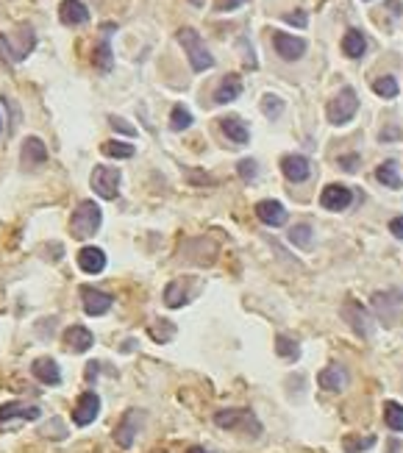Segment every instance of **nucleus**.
<instances>
[{"label": "nucleus", "mask_w": 403, "mask_h": 453, "mask_svg": "<svg viewBox=\"0 0 403 453\" xmlns=\"http://www.w3.org/2000/svg\"><path fill=\"white\" fill-rule=\"evenodd\" d=\"M375 178H378L384 186H389V189H400V186H403V181H400V175H397V164H395V161H384V164H378Z\"/></svg>", "instance_id": "a878e982"}, {"label": "nucleus", "mask_w": 403, "mask_h": 453, "mask_svg": "<svg viewBox=\"0 0 403 453\" xmlns=\"http://www.w3.org/2000/svg\"><path fill=\"white\" fill-rule=\"evenodd\" d=\"M89 181H92V189H95L103 200H114L117 192H120V170H114V167H106V164L95 167Z\"/></svg>", "instance_id": "39448f33"}, {"label": "nucleus", "mask_w": 403, "mask_h": 453, "mask_svg": "<svg viewBox=\"0 0 403 453\" xmlns=\"http://www.w3.org/2000/svg\"><path fill=\"white\" fill-rule=\"evenodd\" d=\"M103 222V211L95 200H81L78 208L73 211V220H70V231H73V240H89Z\"/></svg>", "instance_id": "f03ea898"}, {"label": "nucleus", "mask_w": 403, "mask_h": 453, "mask_svg": "<svg viewBox=\"0 0 403 453\" xmlns=\"http://www.w3.org/2000/svg\"><path fill=\"white\" fill-rule=\"evenodd\" d=\"M317 384H320L323 389H328V392H342V389L348 387V373H345L342 367L331 364V367L320 370V375H317Z\"/></svg>", "instance_id": "412c9836"}, {"label": "nucleus", "mask_w": 403, "mask_h": 453, "mask_svg": "<svg viewBox=\"0 0 403 453\" xmlns=\"http://www.w3.org/2000/svg\"><path fill=\"white\" fill-rule=\"evenodd\" d=\"M92 62H95V67H98V70H103V73H109V70H111V64H114V56H111V45H109V37H103V39H100V45L95 48V56H92Z\"/></svg>", "instance_id": "cd10ccee"}, {"label": "nucleus", "mask_w": 403, "mask_h": 453, "mask_svg": "<svg viewBox=\"0 0 403 453\" xmlns=\"http://www.w3.org/2000/svg\"><path fill=\"white\" fill-rule=\"evenodd\" d=\"M364 51H367V39H364V34H361L359 28L345 31V37H342V53H345L348 59H361Z\"/></svg>", "instance_id": "5701e85b"}, {"label": "nucleus", "mask_w": 403, "mask_h": 453, "mask_svg": "<svg viewBox=\"0 0 403 453\" xmlns=\"http://www.w3.org/2000/svg\"><path fill=\"white\" fill-rule=\"evenodd\" d=\"M373 445H375V436H364V439L348 436V439H345V450H348V453H359V450H367V447H373Z\"/></svg>", "instance_id": "f704fd0d"}, {"label": "nucleus", "mask_w": 403, "mask_h": 453, "mask_svg": "<svg viewBox=\"0 0 403 453\" xmlns=\"http://www.w3.org/2000/svg\"><path fill=\"white\" fill-rule=\"evenodd\" d=\"M373 92H375L378 98L392 100V98H397V81H395L392 76H381V78L373 81Z\"/></svg>", "instance_id": "c756f323"}, {"label": "nucleus", "mask_w": 403, "mask_h": 453, "mask_svg": "<svg viewBox=\"0 0 403 453\" xmlns=\"http://www.w3.org/2000/svg\"><path fill=\"white\" fill-rule=\"evenodd\" d=\"M220 128L229 136V142H234V145H248V139H251V131L240 117H223Z\"/></svg>", "instance_id": "4be33fe9"}, {"label": "nucleus", "mask_w": 403, "mask_h": 453, "mask_svg": "<svg viewBox=\"0 0 403 453\" xmlns=\"http://www.w3.org/2000/svg\"><path fill=\"white\" fill-rule=\"evenodd\" d=\"M59 20L70 28L75 26H84L89 23V9L81 3V0H62V6H59Z\"/></svg>", "instance_id": "2eb2a0df"}, {"label": "nucleus", "mask_w": 403, "mask_h": 453, "mask_svg": "<svg viewBox=\"0 0 403 453\" xmlns=\"http://www.w3.org/2000/svg\"><path fill=\"white\" fill-rule=\"evenodd\" d=\"M178 42L183 45V51H186L189 64H192L195 73H206V70L215 67V56L209 53L206 42L200 39V34H197L195 28H181V31H178Z\"/></svg>", "instance_id": "7ed1b4c3"}, {"label": "nucleus", "mask_w": 403, "mask_h": 453, "mask_svg": "<svg viewBox=\"0 0 403 453\" xmlns=\"http://www.w3.org/2000/svg\"><path fill=\"white\" fill-rule=\"evenodd\" d=\"M356 112H359V98H356V92H353L350 87L339 89V95H337V98L328 103V109H325L331 125H345V123H350Z\"/></svg>", "instance_id": "20e7f679"}, {"label": "nucleus", "mask_w": 403, "mask_h": 453, "mask_svg": "<svg viewBox=\"0 0 403 453\" xmlns=\"http://www.w3.org/2000/svg\"><path fill=\"white\" fill-rule=\"evenodd\" d=\"M281 170H284L287 181H292V184H303V181L312 175V164H309V159L301 156V153L284 156V159H281Z\"/></svg>", "instance_id": "f8f14e48"}, {"label": "nucleus", "mask_w": 403, "mask_h": 453, "mask_svg": "<svg viewBox=\"0 0 403 453\" xmlns=\"http://www.w3.org/2000/svg\"><path fill=\"white\" fill-rule=\"evenodd\" d=\"M98 414H100V398H98V392H84V395L78 398L75 409H73V423L84 428V425L95 423Z\"/></svg>", "instance_id": "9d476101"}, {"label": "nucleus", "mask_w": 403, "mask_h": 453, "mask_svg": "<svg viewBox=\"0 0 403 453\" xmlns=\"http://www.w3.org/2000/svg\"><path fill=\"white\" fill-rule=\"evenodd\" d=\"M37 48V34L31 26H17L9 34H0V59L20 64L28 59V53Z\"/></svg>", "instance_id": "f257e3e1"}, {"label": "nucleus", "mask_w": 403, "mask_h": 453, "mask_svg": "<svg viewBox=\"0 0 403 453\" xmlns=\"http://www.w3.org/2000/svg\"><path fill=\"white\" fill-rule=\"evenodd\" d=\"M273 45H276V53L284 59V62H298L303 53H306V42L301 37H289L284 31H276L273 34Z\"/></svg>", "instance_id": "1a4fd4ad"}, {"label": "nucleus", "mask_w": 403, "mask_h": 453, "mask_svg": "<svg viewBox=\"0 0 403 453\" xmlns=\"http://www.w3.org/2000/svg\"><path fill=\"white\" fill-rule=\"evenodd\" d=\"M186 453H212V450H206V447H200V445H192Z\"/></svg>", "instance_id": "37998d69"}, {"label": "nucleus", "mask_w": 403, "mask_h": 453, "mask_svg": "<svg viewBox=\"0 0 403 453\" xmlns=\"http://www.w3.org/2000/svg\"><path fill=\"white\" fill-rule=\"evenodd\" d=\"M92 342H95V337H92V331L87 326H70L67 334H64V345L73 353H87L92 348Z\"/></svg>", "instance_id": "a211bd4d"}, {"label": "nucleus", "mask_w": 403, "mask_h": 453, "mask_svg": "<svg viewBox=\"0 0 403 453\" xmlns=\"http://www.w3.org/2000/svg\"><path fill=\"white\" fill-rule=\"evenodd\" d=\"M31 373H34L37 381H42V384H48V387H59V384H62L59 364H56L51 356H39V359H34Z\"/></svg>", "instance_id": "dca6fc26"}, {"label": "nucleus", "mask_w": 403, "mask_h": 453, "mask_svg": "<svg viewBox=\"0 0 403 453\" xmlns=\"http://www.w3.org/2000/svg\"><path fill=\"white\" fill-rule=\"evenodd\" d=\"M389 231H392V237L403 240V217H392L389 220Z\"/></svg>", "instance_id": "a19ab883"}, {"label": "nucleus", "mask_w": 403, "mask_h": 453, "mask_svg": "<svg viewBox=\"0 0 403 453\" xmlns=\"http://www.w3.org/2000/svg\"><path fill=\"white\" fill-rule=\"evenodd\" d=\"M240 95H242V81H240V76H226V78L220 81V87L215 89V103H217V106H226V103H234Z\"/></svg>", "instance_id": "aec40b11"}, {"label": "nucleus", "mask_w": 403, "mask_h": 453, "mask_svg": "<svg viewBox=\"0 0 403 453\" xmlns=\"http://www.w3.org/2000/svg\"><path fill=\"white\" fill-rule=\"evenodd\" d=\"M78 267L84 273H89V276H98V273L106 270V254L100 248H95V245H87V248L78 251Z\"/></svg>", "instance_id": "f3484780"}, {"label": "nucleus", "mask_w": 403, "mask_h": 453, "mask_svg": "<svg viewBox=\"0 0 403 453\" xmlns=\"http://www.w3.org/2000/svg\"><path fill=\"white\" fill-rule=\"evenodd\" d=\"M400 131L397 128H389V131H381V142H389V139H397Z\"/></svg>", "instance_id": "79ce46f5"}, {"label": "nucleus", "mask_w": 403, "mask_h": 453, "mask_svg": "<svg viewBox=\"0 0 403 453\" xmlns=\"http://www.w3.org/2000/svg\"><path fill=\"white\" fill-rule=\"evenodd\" d=\"M248 417H253L248 409H223V411H217L215 414V423L220 425V428H237L242 420H248Z\"/></svg>", "instance_id": "393cba45"}, {"label": "nucleus", "mask_w": 403, "mask_h": 453, "mask_svg": "<svg viewBox=\"0 0 403 453\" xmlns=\"http://www.w3.org/2000/svg\"><path fill=\"white\" fill-rule=\"evenodd\" d=\"M312 237H314V231H312L309 222H298L295 229L289 231V242H292L295 248H303V251L312 248Z\"/></svg>", "instance_id": "bb28decb"}, {"label": "nucleus", "mask_w": 403, "mask_h": 453, "mask_svg": "<svg viewBox=\"0 0 403 453\" xmlns=\"http://www.w3.org/2000/svg\"><path fill=\"white\" fill-rule=\"evenodd\" d=\"M284 20H287L289 26H298V28H306V23H309L306 12H289V15H284Z\"/></svg>", "instance_id": "4c0bfd02"}, {"label": "nucleus", "mask_w": 403, "mask_h": 453, "mask_svg": "<svg viewBox=\"0 0 403 453\" xmlns=\"http://www.w3.org/2000/svg\"><path fill=\"white\" fill-rule=\"evenodd\" d=\"M339 167H342L345 172H356V167H359V156H356V153L339 156Z\"/></svg>", "instance_id": "58836bf2"}, {"label": "nucleus", "mask_w": 403, "mask_h": 453, "mask_svg": "<svg viewBox=\"0 0 403 453\" xmlns=\"http://www.w3.org/2000/svg\"><path fill=\"white\" fill-rule=\"evenodd\" d=\"M384 423L392 431H403V406L397 400H386L384 403Z\"/></svg>", "instance_id": "c85d7f7f"}, {"label": "nucleus", "mask_w": 403, "mask_h": 453, "mask_svg": "<svg viewBox=\"0 0 403 453\" xmlns=\"http://www.w3.org/2000/svg\"><path fill=\"white\" fill-rule=\"evenodd\" d=\"M109 123H111V128H114V131H120V134H125V136H136V128H134V125H128L123 117H109Z\"/></svg>", "instance_id": "e433bc0d"}, {"label": "nucleus", "mask_w": 403, "mask_h": 453, "mask_svg": "<svg viewBox=\"0 0 403 453\" xmlns=\"http://www.w3.org/2000/svg\"><path fill=\"white\" fill-rule=\"evenodd\" d=\"M342 317L353 326L356 334H361V337H370V334H373V320H370V314L361 309V303L348 301V303L342 306Z\"/></svg>", "instance_id": "ddd939ff"}, {"label": "nucleus", "mask_w": 403, "mask_h": 453, "mask_svg": "<svg viewBox=\"0 0 403 453\" xmlns=\"http://www.w3.org/2000/svg\"><path fill=\"white\" fill-rule=\"evenodd\" d=\"M106 156H111V159H131L136 150H134V145H128V142H103V148H100Z\"/></svg>", "instance_id": "7c9ffc66"}, {"label": "nucleus", "mask_w": 403, "mask_h": 453, "mask_svg": "<svg viewBox=\"0 0 403 453\" xmlns=\"http://www.w3.org/2000/svg\"><path fill=\"white\" fill-rule=\"evenodd\" d=\"M186 301H189V295H186V281L183 278H175V281H170L164 287V303L170 309H181Z\"/></svg>", "instance_id": "b1692460"}, {"label": "nucleus", "mask_w": 403, "mask_h": 453, "mask_svg": "<svg viewBox=\"0 0 403 453\" xmlns=\"http://www.w3.org/2000/svg\"><path fill=\"white\" fill-rule=\"evenodd\" d=\"M237 170H240V178H242V181H253V178H256V161H253V159H242V161L237 164Z\"/></svg>", "instance_id": "c9c22d12"}, {"label": "nucleus", "mask_w": 403, "mask_h": 453, "mask_svg": "<svg viewBox=\"0 0 403 453\" xmlns=\"http://www.w3.org/2000/svg\"><path fill=\"white\" fill-rule=\"evenodd\" d=\"M350 203H353V192L348 186H342V184H328L320 192V206L328 208V211H345Z\"/></svg>", "instance_id": "423d86ee"}, {"label": "nucleus", "mask_w": 403, "mask_h": 453, "mask_svg": "<svg viewBox=\"0 0 403 453\" xmlns=\"http://www.w3.org/2000/svg\"><path fill=\"white\" fill-rule=\"evenodd\" d=\"M276 350H278V356H281V359H298V353H301L298 342H295V339H289L287 334H278V337H276Z\"/></svg>", "instance_id": "473e14b6"}, {"label": "nucleus", "mask_w": 403, "mask_h": 453, "mask_svg": "<svg viewBox=\"0 0 403 453\" xmlns=\"http://www.w3.org/2000/svg\"><path fill=\"white\" fill-rule=\"evenodd\" d=\"M256 217L265 225H270V229H281V225L287 222V208L278 200H259L256 203Z\"/></svg>", "instance_id": "4468645a"}, {"label": "nucleus", "mask_w": 403, "mask_h": 453, "mask_svg": "<svg viewBox=\"0 0 403 453\" xmlns=\"http://www.w3.org/2000/svg\"><path fill=\"white\" fill-rule=\"evenodd\" d=\"M0 131H3V120H0Z\"/></svg>", "instance_id": "c03bdc74"}, {"label": "nucleus", "mask_w": 403, "mask_h": 453, "mask_svg": "<svg viewBox=\"0 0 403 453\" xmlns=\"http://www.w3.org/2000/svg\"><path fill=\"white\" fill-rule=\"evenodd\" d=\"M20 159H23L26 167L45 164V161H48V148H45V142H42L39 136H28V139L23 142V153H20Z\"/></svg>", "instance_id": "6ab92c4d"}, {"label": "nucleus", "mask_w": 403, "mask_h": 453, "mask_svg": "<svg viewBox=\"0 0 403 453\" xmlns=\"http://www.w3.org/2000/svg\"><path fill=\"white\" fill-rule=\"evenodd\" d=\"M139 423H142V411L128 409V411L123 414V420L117 423V428H114V442H117L120 447H131V445H134V436L139 434Z\"/></svg>", "instance_id": "6e6552de"}, {"label": "nucleus", "mask_w": 403, "mask_h": 453, "mask_svg": "<svg viewBox=\"0 0 403 453\" xmlns=\"http://www.w3.org/2000/svg\"><path fill=\"white\" fill-rule=\"evenodd\" d=\"M189 125H192V112L183 109V106H175V109L170 112V128H172V131H186Z\"/></svg>", "instance_id": "2f4dec72"}, {"label": "nucleus", "mask_w": 403, "mask_h": 453, "mask_svg": "<svg viewBox=\"0 0 403 453\" xmlns=\"http://www.w3.org/2000/svg\"><path fill=\"white\" fill-rule=\"evenodd\" d=\"M39 414H42L39 406H26V403H20V400H12V403H6V406H0V425H9V423H15V420H23V423L39 420Z\"/></svg>", "instance_id": "9b49d317"}, {"label": "nucleus", "mask_w": 403, "mask_h": 453, "mask_svg": "<svg viewBox=\"0 0 403 453\" xmlns=\"http://www.w3.org/2000/svg\"><path fill=\"white\" fill-rule=\"evenodd\" d=\"M245 3V0H217V12H234Z\"/></svg>", "instance_id": "ea45409f"}, {"label": "nucleus", "mask_w": 403, "mask_h": 453, "mask_svg": "<svg viewBox=\"0 0 403 453\" xmlns=\"http://www.w3.org/2000/svg\"><path fill=\"white\" fill-rule=\"evenodd\" d=\"M262 112H265V117L276 120V117H281V112H284V100H281L278 95H265V98H262Z\"/></svg>", "instance_id": "72a5a7b5"}, {"label": "nucleus", "mask_w": 403, "mask_h": 453, "mask_svg": "<svg viewBox=\"0 0 403 453\" xmlns=\"http://www.w3.org/2000/svg\"><path fill=\"white\" fill-rule=\"evenodd\" d=\"M81 303H84V312L89 317H100V314H106L111 309L114 298L109 292L95 290V287H81Z\"/></svg>", "instance_id": "0eeeda50"}]
</instances>
